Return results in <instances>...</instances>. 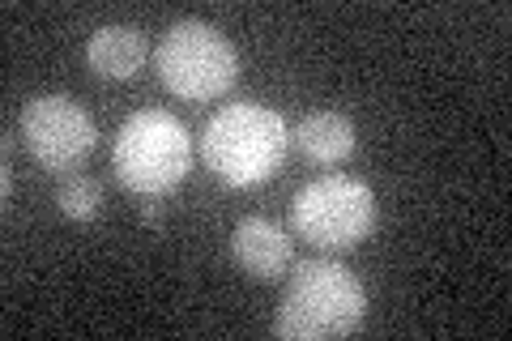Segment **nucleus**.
Wrapping results in <instances>:
<instances>
[{
  "label": "nucleus",
  "mask_w": 512,
  "mask_h": 341,
  "mask_svg": "<svg viewBox=\"0 0 512 341\" xmlns=\"http://www.w3.org/2000/svg\"><path fill=\"white\" fill-rule=\"evenodd\" d=\"M154 64H158L163 86L171 94H180V99H188V103L222 99L239 77L235 43L222 35L214 22H201V18L175 22L163 35V43H158Z\"/></svg>",
  "instance_id": "nucleus-4"
},
{
  "label": "nucleus",
  "mask_w": 512,
  "mask_h": 341,
  "mask_svg": "<svg viewBox=\"0 0 512 341\" xmlns=\"http://www.w3.org/2000/svg\"><path fill=\"white\" fill-rule=\"evenodd\" d=\"M146 56H150V43H146V35H141L137 26L111 22V26H99L86 39V64L99 77H111V81L133 77L141 64H146Z\"/></svg>",
  "instance_id": "nucleus-8"
},
{
  "label": "nucleus",
  "mask_w": 512,
  "mask_h": 341,
  "mask_svg": "<svg viewBox=\"0 0 512 341\" xmlns=\"http://www.w3.org/2000/svg\"><path fill=\"white\" fill-rule=\"evenodd\" d=\"M141 218H146V222H163V205H158V197H146V209H141Z\"/></svg>",
  "instance_id": "nucleus-11"
},
{
  "label": "nucleus",
  "mask_w": 512,
  "mask_h": 341,
  "mask_svg": "<svg viewBox=\"0 0 512 341\" xmlns=\"http://www.w3.org/2000/svg\"><path fill=\"white\" fill-rule=\"evenodd\" d=\"M367 316L363 282L338 261H303L282 286L274 333L286 341H329L359 333Z\"/></svg>",
  "instance_id": "nucleus-1"
},
{
  "label": "nucleus",
  "mask_w": 512,
  "mask_h": 341,
  "mask_svg": "<svg viewBox=\"0 0 512 341\" xmlns=\"http://www.w3.org/2000/svg\"><path fill=\"white\" fill-rule=\"evenodd\" d=\"M291 226L316 248H355L376 226V192L355 175H320L295 192Z\"/></svg>",
  "instance_id": "nucleus-5"
},
{
  "label": "nucleus",
  "mask_w": 512,
  "mask_h": 341,
  "mask_svg": "<svg viewBox=\"0 0 512 341\" xmlns=\"http://www.w3.org/2000/svg\"><path fill=\"white\" fill-rule=\"evenodd\" d=\"M18 128L30 158L52 175H73L99 145V128H94L90 111L73 103L69 94H35L22 107Z\"/></svg>",
  "instance_id": "nucleus-6"
},
{
  "label": "nucleus",
  "mask_w": 512,
  "mask_h": 341,
  "mask_svg": "<svg viewBox=\"0 0 512 341\" xmlns=\"http://www.w3.org/2000/svg\"><path fill=\"white\" fill-rule=\"evenodd\" d=\"M291 141L316 167H333V162H346L355 154V124H350L342 111H308V116L295 124Z\"/></svg>",
  "instance_id": "nucleus-9"
},
{
  "label": "nucleus",
  "mask_w": 512,
  "mask_h": 341,
  "mask_svg": "<svg viewBox=\"0 0 512 341\" xmlns=\"http://www.w3.org/2000/svg\"><path fill=\"white\" fill-rule=\"evenodd\" d=\"M111 167H116V180L128 192H137V197H167L192 171L188 128L171 111L158 107L133 111L120 124L116 145H111Z\"/></svg>",
  "instance_id": "nucleus-3"
},
{
  "label": "nucleus",
  "mask_w": 512,
  "mask_h": 341,
  "mask_svg": "<svg viewBox=\"0 0 512 341\" xmlns=\"http://www.w3.org/2000/svg\"><path fill=\"white\" fill-rule=\"evenodd\" d=\"M231 256L248 278L278 282L282 273L291 269V235H286V226H278L274 218L248 214V218H239L231 231Z\"/></svg>",
  "instance_id": "nucleus-7"
},
{
  "label": "nucleus",
  "mask_w": 512,
  "mask_h": 341,
  "mask_svg": "<svg viewBox=\"0 0 512 341\" xmlns=\"http://www.w3.org/2000/svg\"><path fill=\"white\" fill-rule=\"evenodd\" d=\"M286 145H291L286 120L274 107L248 99V103L222 107L205 124L201 158L227 188H252V184H265L282 167Z\"/></svg>",
  "instance_id": "nucleus-2"
},
{
  "label": "nucleus",
  "mask_w": 512,
  "mask_h": 341,
  "mask_svg": "<svg viewBox=\"0 0 512 341\" xmlns=\"http://www.w3.org/2000/svg\"><path fill=\"white\" fill-rule=\"evenodd\" d=\"M56 209L73 222H94L103 214V184L94 180V175H60Z\"/></svg>",
  "instance_id": "nucleus-10"
}]
</instances>
